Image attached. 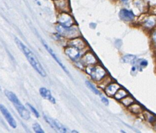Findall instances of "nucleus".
<instances>
[{
  "label": "nucleus",
  "mask_w": 156,
  "mask_h": 133,
  "mask_svg": "<svg viewBox=\"0 0 156 133\" xmlns=\"http://www.w3.org/2000/svg\"><path fill=\"white\" fill-rule=\"evenodd\" d=\"M16 43L17 45L21 49V51H22V52L24 53L25 57H27L29 63L30 64L31 66H33V68L37 71L41 76L45 77L46 73L43 68V66H41V64H40L37 58L35 57L34 53L31 52V51L27 46H25V45L21 42L19 39L16 38Z\"/></svg>",
  "instance_id": "f257e3e1"
},
{
  "label": "nucleus",
  "mask_w": 156,
  "mask_h": 133,
  "mask_svg": "<svg viewBox=\"0 0 156 133\" xmlns=\"http://www.w3.org/2000/svg\"><path fill=\"white\" fill-rule=\"evenodd\" d=\"M5 94L7 97V98L11 101L12 104L14 105L17 111L18 112L20 116L25 120H29L30 117L29 112L22 104V103H21L19 99L18 98V97L13 92H12L9 91V90H5Z\"/></svg>",
  "instance_id": "f03ea898"
},
{
  "label": "nucleus",
  "mask_w": 156,
  "mask_h": 133,
  "mask_svg": "<svg viewBox=\"0 0 156 133\" xmlns=\"http://www.w3.org/2000/svg\"><path fill=\"white\" fill-rule=\"evenodd\" d=\"M86 72L91 77L93 80L96 81H100L106 74L105 70L102 66L95 64L88 65L86 68Z\"/></svg>",
  "instance_id": "7ed1b4c3"
},
{
  "label": "nucleus",
  "mask_w": 156,
  "mask_h": 133,
  "mask_svg": "<svg viewBox=\"0 0 156 133\" xmlns=\"http://www.w3.org/2000/svg\"><path fill=\"white\" fill-rule=\"evenodd\" d=\"M44 119L45 121L52 127V129H53L55 131L63 133L67 132L66 128L56 120L52 119L50 117H48L47 116H44Z\"/></svg>",
  "instance_id": "20e7f679"
},
{
  "label": "nucleus",
  "mask_w": 156,
  "mask_h": 133,
  "mask_svg": "<svg viewBox=\"0 0 156 133\" xmlns=\"http://www.w3.org/2000/svg\"><path fill=\"white\" fill-rule=\"evenodd\" d=\"M58 22L59 25L65 27H69L73 24V19L69 14L67 13H62L58 17Z\"/></svg>",
  "instance_id": "39448f33"
},
{
  "label": "nucleus",
  "mask_w": 156,
  "mask_h": 133,
  "mask_svg": "<svg viewBox=\"0 0 156 133\" xmlns=\"http://www.w3.org/2000/svg\"><path fill=\"white\" fill-rule=\"evenodd\" d=\"M80 49H79V48L69 45L65 49V53L71 60L76 61L80 57Z\"/></svg>",
  "instance_id": "423d86ee"
},
{
  "label": "nucleus",
  "mask_w": 156,
  "mask_h": 133,
  "mask_svg": "<svg viewBox=\"0 0 156 133\" xmlns=\"http://www.w3.org/2000/svg\"><path fill=\"white\" fill-rule=\"evenodd\" d=\"M0 111H1L3 116L5 117V118L6 119V120L7 121L8 124L10 125V126L14 128V129H15V128L17 126L16 122V121L13 118L12 116L10 114L8 109L4 105H0Z\"/></svg>",
  "instance_id": "0eeeda50"
},
{
  "label": "nucleus",
  "mask_w": 156,
  "mask_h": 133,
  "mask_svg": "<svg viewBox=\"0 0 156 133\" xmlns=\"http://www.w3.org/2000/svg\"><path fill=\"white\" fill-rule=\"evenodd\" d=\"M119 17L120 18L125 22H131L135 18L134 14L127 9H121L119 13Z\"/></svg>",
  "instance_id": "6e6552de"
},
{
  "label": "nucleus",
  "mask_w": 156,
  "mask_h": 133,
  "mask_svg": "<svg viewBox=\"0 0 156 133\" xmlns=\"http://www.w3.org/2000/svg\"><path fill=\"white\" fill-rule=\"evenodd\" d=\"M57 31H58V32L62 34V35L67 36V37H68V36H74L78 33L77 29H74L71 27H65L60 25L57 27Z\"/></svg>",
  "instance_id": "1a4fd4ad"
},
{
  "label": "nucleus",
  "mask_w": 156,
  "mask_h": 133,
  "mask_svg": "<svg viewBox=\"0 0 156 133\" xmlns=\"http://www.w3.org/2000/svg\"><path fill=\"white\" fill-rule=\"evenodd\" d=\"M42 43H43V44H44V47L45 48V49L48 51L49 53L51 55L52 57H53L54 58V59L56 60V62L60 66V67H61L62 69H63L67 74H69V71H67V70L66 69V68L64 66V64L62 63V62L60 60V59H59L58 57H57V56H56V55L55 53V52H53V50L49 46L48 44H47L44 40H42Z\"/></svg>",
  "instance_id": "9d476101"
},
{
  "label": "nucleus",
  "mask_w": 156,
  "mask_h": 133,
  "mask_svg": "<svg viewBox=\"0 0 156 133\" xmlns=\"http://www.w3.org/2000/svg\"><path fill=\"white\" fill-rule=\"evenodd\" d=\"M121 87L117 83H113L108 85L105 88V92L106 95L110 97H114L117 91Z\"/></svg>",
  "instance_id": "9b49d317"
},
{
  "label": "nucleus",
  "mask_w": 156,
  "mask_h": 133,
  "mask_svg": "<svg viewBox=\"0 0 156 133\" xmlns=\"http://www.w3.org/2000/svg\"><path fill=\"white\" fill-rule=\"evenodd\" d=\"M40 94L42 98L48 99L51 102V103H56L55 99L54 98V97L52 95L50 90H49L48 89H47L45 88H41L40 89Z\"/></svg>",
  "instance_id": "f8f14e48"
},
{
  "label": "nucleus",
  "mask_w": 156,
  "mask_h": 133,
  "mask_svg": "<svg viewBox=\"0 0 156 133\" xmlns=\"http://www.w3.org/2000/svg\"><path fill=\"white\" fill-rule=\"evenodd\" d=\"M83 62L85 64L88 65H91V64H95L97 63V59H95V56L93 55L92 53H87L85 55L84 57L83 58Z\"/></svg>",
  "instance_id": "ddd939ff"
},
{
  "label": "nucleus",
  "mask_w": 156,
  "mask_h": 133,
  "mask_svg": "<svg viewBox=\"0 0 156 133\" xmlns=\"http://www.w3.org/2000/svg\"><path fill=\"white\" fill-rule=\"evenodd\" d=\"M69 45L79 48L80 50L82 49L83 48H84L85 47L84 42L82 39H80V38H75V39L71 40L69 43Z\"/></svg>",
  "instance_id": "4468645a"
},
{
  "label": "nucleus",
  "mask_w": 156,
  "mask_h": 133,
  "mask_svg": "<svg viewBox=\"0 0 156 133\" xmlns=\"http://www.w3.org/2000/svg\"><path fill=\"white\" fill-rule=\"evenodd\" d=\"M127 95H128V93L125 90L120 88L117 91L115 94L114 95V98H115L117 100H121L122 99L124 98Z\"/></svg>",
  "instance_id": "2eb2a0df"
},
{
  "label": "nucleus",
  "mask_w": 156,
  "mask_h": 133,
  "mask_svg": "<svg viewBox=\"0 0 156 133\" xmlns=\"http://www.w3.org/2000/svg\"><path fill=\"white\" fill-rule=\"evenodd\" d=\"M137 57L136 55H126L122 58V62L124 63H134L136 61Z\"/></svg>",
  "instance_id": "dca6fc26"
},
{
  "label": "nucleus",
  "mask_w": 156,
  "mask_h": 133,
  "mask_svg": "<svg viewBox=\"0 0 156 133\" xmlns=\"http://www.w3.org/2000/svg\"><path fill=\"white\" fill-rule=\"evenodd\" d=\"M156 23V19L153 17H150L144 20V25L146 27L152 28Z\"/></svg>",
  "instance_id": "f3484780"
},
{
  "label": "nucleus",
  "mask_w": 156,
  "mask_h": 133,
  "mask_svg": "<svg viewBox=\"0 0 156 133\" xmlns=\"http://www.w3.org/2000/svg\"><path fill=\"white\" fill-rule=\"evenodd\" d=\"M129 110H130L133 113L135 114H139L141 113L142 112V108L141 106H140L138 104H132L131 105H129Z\"/></svg>",
  "instance_id": "a211bd4d"
},
{
  "label": "nucleus",
  "mask_w": 156,
  "mask_h": 133,
  "mask_svg": "<svg viewBox=\"0 0 156 133\" xmlns=\"http://www.w3.org/2000/svg\"><path fill=\"white\" fill-rule=\"evenodd\" d=\"M121 101V103L124 106H128V107L134 103V99L132 98L131 96H129V95H127L124 98L122 99Z\"/></svg>",
  "instance_id": "6ab92c4d"
},
{
  "label": "nucleus",
  "mask_w": 156,
  "mask_h": 133,
  "mask_svg": "<svg viewBox=\"0 0 156 133\" xmlns=\"http://www.w3.org/2000/svg\"><path fill=\"white\" fill-rule=\"evenodd\" d=\"M86 86L88 87V88H89L93 93H95V94H97V95H101V92L99 91H98V90L97 89V88H96L95 87L93 86L90 82H89V81H86Z\"/></svg>",
  "instance_id": "aec40b11"
},
{
  "label": "nucleus",
  "mask_w": 156,
  "mask_h": 133,
  "mask_svg": "<svg viewBox=\"0 0 156 133\" xmlns=\"http://www.w3.org/2000/svg\"><path fill=\"white\" fill-rule=\"evenodd\" d=\"M33 130L36 133H44V131H43V129H41V126L37 124V123H35L33 125Z\"/></svg>",
  "instance_id": "412c9836"
},
{
  "label": "nucleus",
  "mask_w": 156,
  "mask_h": 133,
  "mask_svg": "<svg viewBox=\"0 0 156 133\" xmlns=\"http://www.w3.org/2000/svg\"><path fill=\"white\" fill-rule=\"evenodd\" d=\"M27 106L29 107V108L30 109V110H31V112H32L34 114V115L36 117H39L40 114H39V113H38V112L34 109V107L33 106L31 105H30L29 103H27Z\"/></svg>",
  "instance_id": "4be33fe9"
},
{
  "label": "nucleus",
  "mask_w": 156,
  "mask_h": 133,
  "mask_svg": "<svg viewBox=\"0 0 156 133\" xmlns=\"http://www.w3.org/2000/svg\"><path fill=\"white\" fill-rule=\"evenodd\" d=\"M139 70L141 71L143 68L146 67V66L148 65V62L146 60H139Z\"/></svg>",
  "instance_id": "5701e85b"
},
{
  "label": "nucleus",
  "mask_w": 156,
  "mask_h": 133,
  "mask_svg": "<svg viewBox=\"0 0 156 133\" xmlns=\"http://www.w3.org/2000/svg\"><path fill=\"white\" fill-rule=\"evenodd\" d=\"M102 103L105 104V105H109V101H108V99L107 98H105V97H102Z\"/></svg>",
  "instance_id": "b1692460"
},
{
  "label": "nucleus",
  "mask_w": 156,
  "mask_h": 133,
  "mask_svg": "<svg viewBox=\"0 0 156 133\" xmlns=\"http://www.w3.org/2000/svg\"><path fill=\"white\" fill-rule=\"evenodd\" d=\"M152 34H153V35H152V39H153L154 42V44H155V46H156V31H155Z\"/></svg>",
  "instance_id": "393cba45"
},
{
  "label": "nucleus",
  "mask_w": 156,
  "mask_h": 133,
  "mask_svg": "<svg viewBox=\"0 0 156 133\" xmlns=\"http://www.w3.org/2000/svg\"><path fill=\"white\" fill-rule=\"evenodd\" d=\"M121 1L122 2V3H127L129 0H121Z\"/></svg>",
  "instance_id": "a878e982"
}]
</instances>
